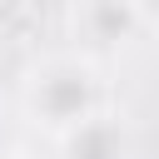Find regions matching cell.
<instances>
[{
  "mask_svg": "<svg viewBox=\"0 0 159 159\" xmlns=\"http://www.w3.org/2000/svg\"><path fill=\"white\" fill-rule=\"evenodd\" d=\"M15 114H20L30 129H40L50 144L65 139L70 129L109 114L104 65L89 60L84 50H50V55H40V60L20 75Z\"/></svg>",
  "mask_w": 159,
  "mask_h": 159,
  "instance_id": "1",
  "label": "cell"
},
{
  "mask_svg": "<svg viewBox=\"0 0 159 159\" xmlns=\"http://www.w3.org/2000/svg\"><path fill=\"white\" fill-rule=\"evenodd\" d=\"M70 30H75V50H84L99 65L109 55L129 50L139 35H149L134 0H75L70 5Z\"/></svg>",
  "mask_w": 159,
  "mask_h": 159,
  "instance_id": "2",
  "label": "cell"
},
{
  "mask_svg": "<svg viewBox=\"0 0 159 159\" xmlns=\"http://www.w3.org/2000/svg\"><path fill=\"white\" fill-rule=\"evenodd\" d=\"M0 159H15V144H10V119L0 109Z\"/></svg>",
  "mask_w": 159,
  "mask_h": 159,
  "instance_id": "5",
  "label": "cell"
},
{
  "mask_svg": "<svg viewBox=\"0 0 159 159\" xmlns=\"http://www.w3.org/2000/svg\"><path fill=\"white\" fill-rule=\"evenodd\" d=\"M55 159H134L129 124L119 114H99V119L70 129L65 139H55Z\"/></svg>",
  "mask_w": 159,
  "mask_h": 159,
  "instance_id": "3",
  "label": "cell"
},
{
  "mask_svg": "<svg viewBox=\"0 0 159 159\" xmlns=\"http://www.w3.org/2000/svg\"><path fill=\"white\" fill-rule=\"evenodd\" d=\"M134 5H139V15H144V25H149V30L159 35V0H134Z\"/></svg>",
  "mask_w": 159,
  "mask_h": 159,
  "instance_id": "4",
  "label": "cell"
}]
</instances>
